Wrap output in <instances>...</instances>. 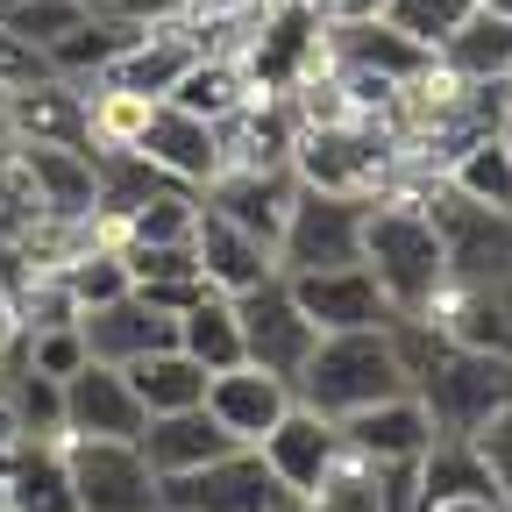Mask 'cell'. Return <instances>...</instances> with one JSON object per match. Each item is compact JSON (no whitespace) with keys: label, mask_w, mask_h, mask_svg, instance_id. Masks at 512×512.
Returning <instances> with one entry per match:
<instances>
[{"label":"cell","mask_w":512,"mask_h":512,"mask_svg":"<svg viewBox=\"0 0 512 512\" xmlns=\"http://www.w3.org/2000/svg\"><path fill=\"white\" fill-rule=\"evenodd\" d=\"M363 264L399 320H427L448 292V249L420 192H377L363 207Z\"/></svg>","instance_id":"cell-1"},{"label":"cell","mask_w":512,"mask_h":512,"mask_svg":"<svg viewBox=\"0 0 512 512\" xmlns=\"http://www.w3.org/2000/svg\"><path fill=\"white\" fill-rule=\"evenodd\" d=\"M392 392H413L392 328H335V335H320L313 356L292 377V399L313 406L320 420H349V413L392 399Z\"/></svg>","instance_id":"cell-2"},{"label":"cell","mask_w":512,"mask_h":512,"mask_svg":"<svg viewBox=\"0 0 512 512\" xmlns=\"http://www.w3.org/2000/svg\"><path fill=\"white\" fill-rule=\"evenodd\" d=\"M420 200L441 228V249H448V285H512V207H477L463 192H448L441 178L420 185Z\"/></svg>","instance_id":"cell-3"},{"label":"cell","mask_w":512,"mask_h":512,"mask_svg":"<svg viewBox=\"0 0 512 512\" xmlns=\"http://www.w3.org/2000/svg\"><path fill=\"white\" fill-rule=\"evenodd\" d=\"M363 192H320V185H299V200L285 214V235H278V271L299 278V271H335V264H363Z\"/></svg>","instance_id":"cell-4"},{"label":"cell","mask_w":512,"mask_h":512,"mask_svg":"<svg viewBox=\"0 0 512 512\" xmlns=\"http://www.w3.org/2000/svg\"><path fill=\"white\" fill-rule=\"evenodd\" d=\"M235 299V320H242V363H256V370H271V377H299V363L313 356V342H320V328L299 313V299H292V285H285V271L278 278H264V285H249V292H228Z\"/></svg>","instance_id":"cell-5"},{"label":"cell","mask_w":512,"mask_h":512,"mask_svg":"<svg viewBox=\"0 0 512 512\" xmlns=\"http://www.w3.org/2000/svg\"><path fill=\"white\" fill-rule=\"evenodd\" d=\"M64 470H72L79 512H157V470L136 441H93L64 434Z\"/></svg>","instance_id":"cell-6"},{"label":"cell","mask_w":512,"mask_h":512,"mask_svg":"<svg viewBox=\"0 0 512 512\" xmlns=\"http://www.w3.org/2000/svg\"><path fill=\"white\" fill-rule=\"evenodd\" d=\"M278 505V477L264 470L256 448H228V456L157 477V512H271Z\"/></svg>","instance_id":"cell-7"},{"label":"cell","mask_w":512,"mask_h":512,"mask_svg":"<svg viewBox=\"0 0 512 512\" xmlns=\"http://www.w3.org/2000/svg\"><path fill=\"white\" fill-rule=\"evenodd\" d=\"M79 342H86V356H93V363L128 370L136 356H150V349H171V342H178V313L150 306L136 285H128V292H114V299H100V306H79Z\"/></svg>","instance_id":"cell-8"},{"label":"cell","mask_w":512,"mask_h":512,"mask_svg":"<svg viewBox=\"0 0 512 512\" xmlns=\"http://www.w3.org/2000/svg\"><path fill=\"white\" fill-rule=\"evenodd\" d=\"M143 399L136 384H128V370L114 363H79L72 377H64V434H93V441H136L143 434Z\"/></svg>","instance_id":"cell-9"},{"label":"cell","mask_w":512,"mask_h":512,"mask_svg":"<svg viewBox=\"0 0 512 512\" xmlns=\"http://www.w3.org/2000/svg\"><path fill=\"white\" fill-rule=\"evenodd\" d=\"M292 285V299H299V313L313 320L320 335H335V328H392V299L377 292V278H370V264H335V271H299V278H285Z\"/></svg>","instance_id":"cell-10"},{"label":"cell","mask_w":512,"mask_h":512,"mask_svg":"<svg viewBox=\"0 0 512 512\" xmlns=\"http://www.w3.org/2000/svg\"><path fill=\"white\" fill-rule=\"evenodd\" d=\"M200 200H207L221 221H235V228H249L256 242H271V249H278L285 214H292V200H299V178H292V164H264V171H214V178L200 185Z\"/></svg>","instance_id":"cell-11"},{"label":"cell","mask_w":512,"mask_h":512,"mask_svg":"<svg viewBox=\"0 0 512 512\" xmlns=\"http://www.w3.org/2000/svg\"><path fill=\"white\" fill-rule=\"evenodd\" d=\"M128 150H143L164 178H178V185H192V192L221 171L214 121L185 114V107H171V100H150V114H143V128H136V143H128Z\"/></svg>","instance_id":"cell-12"},{"label":"cell","mask_w":512,"mask_h":512,"mask_svg":"<svg viewBox=\"0 0 512 512\" xmlns=\"http://www.w3.org/2000/svg\"><path fill=\"white\" fill-rule=\"evenodd\" d=\"M29 185H36V207L43 221H100V171L93 150L79 143H15Z\"/></svg>","instance_id":"cell-13"},{"label":"cell","mask_w":512,"mask_h":512,"mask_svg":"<svg viewBox=\"0 0 512 512\" xmlns=\"http://www.w3.org/2000/svg\"><path fill=\"white\" fill-rule=\"evenodd\" d=\"M256 456H264V470L278 477V491H299V498H306V491L320 484V470L342 456V427L292 399V406L278 413V427L256 441Z\"/></svg>","instance_id":"cell-14"},{"label":"cell","mask_w":512,"mask_h":512,"mask_svg":"<svg viewBox=\"0 0 512 512\" xmlns=\"http://www.w3.org/2000/svg\"><path fill=\"white\" fill-rule=\"evenodd\" d=\"M192 57H200V29H192V22H157V29H143L136 43H128L93 86L136 93V100H164V93L185 79V64H192Z\"/></svg>","instance_id":"cell-15"},{"label":"cell","mask_w":512,"mask_h":512,"mask_svg":"<svg viewBox=\"0 0 512 512\" xmlns=\"http://www.w3.org/2000/svg\"><path fill=\"white\" fill-rule=\"evenodd\" d=\"M242 448H256L271 427H278V413L292 406V384L285 377H271V370H256V363H235V370H214L207 377V399H200Z\"/></svg>","instance_id":"cell-16"},{"label":"cell","mask_w":512,"mask_h":512,"mask_svg":"<svg viewBox=\"0 0 512 512\" xmlns=\"http://www.w3.org/2000/svg\"><path fill=\"white\" fill-rule=\"evenodd\" d=\"M192 256H200V278H207L214 292H249V285L278 278V249L256 242V235L235 228V221H221L207 200H200V221H192Z\"/></svg>","instance_id":"cell-17"},{"label":"cell","mask_w":512,"mask_h":512,"mask_svg":"<svg viewBox=\"0 0 512 512\" xmlns=\"http://www.w3.org/2000/svg\"><path fill=\"white\" fill-rule=\"evenodd\" d=\"M136 448H143V463L157 477H178V470H200V463L228 456V448H242V441L207 406H185V413H150L143 434H136Z\"/></svg>","instance_id":"cell-18"},{"label":"cell","mask_w":512,"mask_h":512,"mask_svg":"<svg viewBox=\"0 0 512 512\" xmlns=\"http://www.w3.org/2000/svg\"><path fill=\"white\" fill-rule=\"evenodd\" d=\"M8 128H15V143H79L86 150V86L57 79V72L8 86Z\"/></svg>","instance_id":"cell-19"},{"label":"cell","mask_w":512,"mask_h":512,"mask_svg":"<svg viewBox=\"0 0 512 512\" xmlns=\"http://www.w3.org/2000/svg\"><path fill=\"white\" fill-rule=\"evenodd\" d=\"M0 505L8 512H79L72 470H64V441H15L0 456Z\"/></svg>","instance_id":"cell-20"},{"label":"cell","mask_w":512,"mask_h":512,"mask_svg":"<svg viewBox=\"0 0 512 512\" xmlns=\"http://www.w3.org/2000/svg\"><path fill=\"white\" fill-rule=\"evenodd\" d=\"M335 427L370 463H406V456H420V448L434 441V420H427V406L413 392H392V399H377V406H363V413H349Z\"/></svg>","instance_id":"cell-21"},{"label":"cell","mask_w":512,"mask_h":512,"mask_svg":"<svg viewBox=\"0 0 512 512\" xmlns=\"http://www.w3.org/2000/svg\"><path fill=\"white\" fill-rule=\"evenodd\" d=\"M136 36H143V22H128V15H114V8H93L86 22H72V29H64V36L43 50V72L72 79V86H93Z\"/></svg>","instance_id":"cell-22"},{"label":"cell","mask_w":512,"mask_h":512,"mask_svg":"<svg viewBox=\"0 0 512 512\" xmlns=\"http://www.w3.org/2000/svg\"><path fill=\"white\" fill-rule=\"evenodd\" d=\"M434 64H441L448 79H470V86L505 79V72H512V22H505V15H491V8H470L456 29L441 36Z\"/></svg>","instance_id":"cell-23"},{"label":"cell","mask_w":512,"mask_h":512,"mask_svg":"<svg viewBox=\"0 0 512 512\" xmlns=\"http://www.w3.org/2000/svg\"><path fill=\"white\" fill-rule=\"evenodd\" d=\"M178 349L200 363L207 377H214V370H235V363H242V320H235V299L207 285L200 299L178 313Z\"/></svg>","instance_id":"cell-24"},{"label":"cell","mask_w":512,"mask_h":512,"mask_svg":"<svg viewBox=\"0 0 512 512\" xmlns=\"http://www.w3.org/2000/svg\"><path fill=\"white\" fill-rule=\"evenodd\" d=\"M434 498H498L470 434H434L420 448V505H434Z\"/></svg>","instance_id":"cell-25"},{"label":"cell","mask_w":512,"mask_h":512,"mask_svg":"<svg viewBox=\"0 0 512 512\" xmlns=\"http://www.w3.org/2000/svg\"><path fill=\"white\" fill-rule=\"evenodd\" d=\"M128 384H136L143 413H185V406H200V399H207V370L192 363L178 342L136 356V363H128Z\"/></svg>","instance_id":"cell-26"},{"label":"cell","mask_w":512,"mask_h":512,"mask_svg":"<svg viewBox=\"0 0 512 512\" xmlns=\"http://www.w3.org/2000/svg\"><path fill=\"white\" fill-rule=\"evenodd\" d=\"M0 413L29 441H64V377H43L36 363H22V342H15V370H8V392H0Z\"/></svg>","instance_id":"cell-27"},{"label":"cell","mask_w":512,"mask_h":512,"mask_svg":"<svg viewBox=\"0 0 512 512\" xmlns=\"http://www.w3.org/2000/svg\"><path fill=\"white\" fill-rule=\"evenodd\" d=\"M164 100L185 107V114H200V121H221V114H235V107L249 100V79H242V64H235V57L200 50V57L185 64V79H178Z\"/></svg>","instance_id":"cell-28"},{"label":"cell","mask_w":512,"mask_h":512,"mask_svg":"<svg viewBox=\"0 0 512 512\" xmlns=\"http://www.w3.org/2000/svg\"><path fill=\"white\" fill-rule=\"evenodd\" d=\"M441 185L463 192V200H477V207H512V157H505V143H498V136L463 143L456 157H448Z\"/></svg>","instance_id":"cell-29"},{"label":"cell","mask_w":512,"mask_h":512,"mask_svg":"<svg viewBox=\"0 0 512 512\" xmlns=\"http://www.w3.org/2000/svg\"><path fill=\"white\" fill-rule=\"evenodd\" d=\"M192 221H200V192H192V185H164V192H150L143 207H128L107 242H192Z\"/></svg>","instance_id":"cell-30"},{"label":"cell","mask_w":512,"mask_h":512,"mask_svg":"<svg viewBox=\"0 0 512 512\" xmlns=\"http://www.w3.org/2000/svg\"><path fill=\"white\" fill-rule=\"evenodd\" d=\"M57 278H64V292H72L79 306H100V299L128 292V264H121V249H114L107 235L79 242V249H72V256L57 264Z\"/></svg>","instance_id":"cell-31"},{"label":"cell","mask_w":512,"mask_h":512,"mask_svg":"<svg viewBox=\"0 0 512 512\" xmlns=\"http://www.w3.org/2000/svg\"><path fill=\"white\" fill-rule=\"evenodd\" d=\"M320 512H384V498H377V463L370 456H356V448L342 441V456L320 470V484L306 491Z\"/></svg>","instance_id":"cell-32"},{"label":"cell","mask_w":512,"mask_h":512,"mask_svg":"<svg viewBox=\"0 0 512 512\" xmlns=\"http://www.w3.org/2000/svg\"><path fill=\"white\" fill-rule=\"evenodd\" d=\"M93 8L86 0H0V29H8L15 43H29V50H50L72 22H86Z\"/></svg>","instance_id":"cell-33"},{"label":"cell","mask_w":512,"mask_h":512,"mask_svg":"<svg viewBox=\"0 0 512 512\" xmlns=\"http://www.w3.org/2000/svg\"><path fill=\"white\" fill-rule=\"evenodd\" d=\"M477 8V0H384V22H392L399 36H413V43H427V50H441V36L456 29L463 15Z\"/></svg>","instance_id":"cell-34"},{"label":"cell","mask_w":512,"mask_h":512,"mask_svg":"<svg viewBox=\"0 0 512 512\" xmlns=\"http://www.w3.org/2000/svg\"><path fill=\"white\" fill-rule=\"evenodd\" d=\"M22 363H36L43 377H72L86 363L79 320H64V328H22Z\"/></svg>","instance_id":"cell-35"},{"label":"cell","mask_w":512,"mask_h":512,"mask_svg":"<svg viewBox=\"0 0 512 512\" xmlns=\"http://www.w3.org/2000/svg\"><path fill=\"white\" fill-rule=\"evenodd\" d=\"M470 441H477V456H484V470H491L498 498L512 505V399H505V406H498V413H491V420H484Z\"/></svg>","instance_id":"cell-36"},{"label":"cell","mask_w":512,"mask_h":512,"mask_svg":"<svg viewBox=\"0 0 512 512\" xmlns=\"http://www.w3.org/2000/svg\"><path fill=\"white\" fill-rule=\"evenodd\" d=\"M114 15H128V22H143V29H157V22H178L185 15V0H107Z\"/></svg>","instance_id":"cell-37"},{"label":"cell","mask_w":512,"mask_h":512,"mask_svg":"<svg viewBox=\"0 0 512 512\" xmlns=\"http://www.w3.org/2000/svg\"><path fill=\"white\" fill-rule=\"evenodd\" d=\"M299 8H313L320 29H328V22H363V15H377L384 0H299Z\"/></svg>","instance_id":"cell-38"},{"label":"cell","mask_w":512,"mask_h":512,"mask_svg":"<svg viewBox=\"0 0 512 512\" xmlns=\"http://www.w3.org/2000/svg\"><path fill=\"white\" fill-rule=\"evenodd\" d=\"M420 512H512L505 498H434V505H420Z\"/></svg>","instance_id":"cell-39"},{"label":"cell","mask_w":512,"mask_h":512,"mask_svg":"<svg viewBox=\"0 0 512 512\" xmlns=\"http://www.w3.org/2000/svg\"><path fill=\"white\" fill-rule=\"evenodd\" d=\"M491 136H498V143H505V157H512V100L498 107V121H491Z\"/></svg>","instance_id":"cell-40"},{"label":"cell","mask_w":512,"mask_h":512,"mask_svg":"<svg viewBox=\"0 0 512 512\" xmlns=\"http://www.w3.org/2000/svg\"><path fill=\"white\" fill-rule=\"evenodd\" d=\"M271 512H320V505H313V498H299V491H278V505H271Z\"/></svg>","instance_id":"cell-41"},{"label":"cell","mask_w":512,"mask_h":512,"mask_svg":"<svg viewBox=\"0 0 512 512\" xmlns=\"http://www.w3.org/2000/svg\"><path fill=\"white\" fill-rule=\"evenodd\" d=\"M477 8H491V15H505V22H512V0H477Z\"/></svg>","instance_id":"cell-42"},{"label":"cell","mask_w":512,"mask_h":512,"mask_svg":"<svg viewBox=\"0 0 512 512\" xmlns=\"http://www.w3.org/2000/svg\"><path fill=\"white\" fill-rule=\"evenodd\" d=\"M86 8H107V0H86Z\"/></svg>","instance_id":"cell-43"},{"label":"cell","mask_w":512,"mask_h":512,"mask_svg":"<svg viewBox=\"0 0 512 512\" xmlns=\"http://www.w3.org/2000/svg\"><path fill=\"white\" fill-rule=\"evenodd\" d=\"M505 86H512V72H505Z\"/></svg>","instance_id":"cell-44"}]
</instances>
